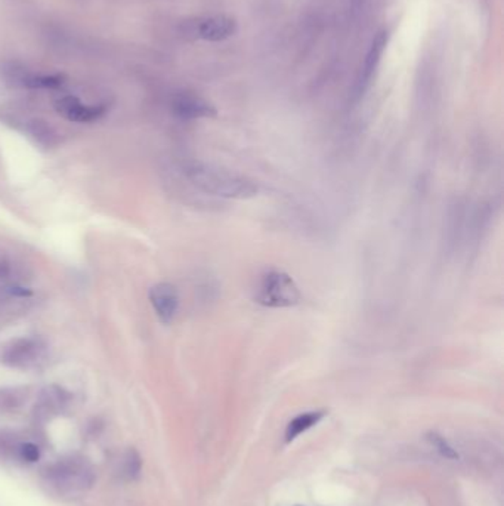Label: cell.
Segmentation results:
<instances>
[{"mask_svg": "<svg viewBox=\"0 0 504 506\" xmlns=\"http://www.w3.org/2000/svg\"><path fill=\"white\" fill-rule=\"evenodd\" d=\"M142 469V459L135 448H129L123 456V474L129 480H135Z\"/></svg>", "mask_w": 504, "mask_h": 506, "instance_id": "cell-14", "label": "cell"}, {"mask_svg": "<svg viewBox=\"0 0 504 506\" xmlns=\"http://www.w3.org/2000/svg\"><path fill=\"white\" fill-rule=\"evenodd\" d=\"M256 302L266 308H290L302 301V294L296 281L280 269H269L262 276Z\"/></svg>", "mask_w": 504, "mask_h": 506, "instance_id": "cell-3", "label": "cell"}, {"mask_svg": "<svg viewBox=\"0 0 504 506\" xmlns=\"http://www.w3.org/2000/svg\"><path fill=\"white\" fill-rule=\"evenodd\" d=\"M27 399V395L21 389H4L0 391V409L13 410L20 407Z\"/></svg>", "mask_w": 504, "mask_h": 506, "instance_id": "cell-15", "label": "cell"}, {"mask_svg": "<svg viewBox=\"0 0 504 506\" xmlns=\"http://www.w3.org/2000/svg\"><path fill=\"white\" fill-rule=\"evenodd\" d=\"M426 438L432 446H434L439 451V455L444 456L445 459H453V461L459 459L457 451L448 444V441L441 436V434H438L435 431H430Z\"/></svg>", "mask_w": 504, "mask_h": 506, "instance_id": "cell-16", "label": "cell"}, {"mask_svg": "<svg viewBox=\"0 0 504 506\" xmlns=\"http://www.w3.org/2000/svg\"><path fill=\"white\" fill-rule=\"evenodd\" d=\"M237 21L228 15L206 16L195 24V34L206 42H224L237 33Z\"/></svg>", "mask_w": 504, "mask_h": 506, "instance_id": "cell-8", "label": "cell"}, {"mask_svg": "<svg viewBox=\"0 0 504 506\" xmlns=\"http://www.w3.org/2000/svg\"><path fill=\"white\" fill-rule=\"evenodd\" d=\"M351 2H352V6H354V8H358L359 5H361V4L364 2V0H351Z\"/></svg>", "mask_w": 504, "mask_h": 506, "instance_id": "cell-18", "label": "cell"}, {"mask_svg": "<svg viewBox=\"0 0 504 506\" xmlns=\"http://www.w3.org/2000/svg\"><path fill=\"white\" fill-rule=\"evenodd\" d=\"M185 175L197 190L221 198L246 200L259 191L251 179L207 163H190L185 168Z\"/></svg>", "mask_w": 504, "mask_h": 506, "instance_id": "cell-1", "label": "cell"}, {"mask_svg": "<svg viewBox=\"0 0 504 506\" xmlns=\"http://www.w3.org/2000/svg\"><path fill=\"white\" fill-rule=\"evenodd\" d=\"M326 410H312L297 414L295 419H292L285 428V443H292L296 440L300 434L315 426L324 416H326Z\"/></svg>", "mask_w": 504, "mask_h": 506, "instance_id": "cell-11", "label": "cell"}, {"mask_svg": "<svg viewBox=\"0 0 504 506\" xmlns=\"http://www.w3.org/2000/svg\"><path fill=\"white\" fill-rule=\"evenodd\" d=\"M388 41H389V33L386 30H382L374 36V39L370 45V49L364 58L361 70H359V75H358V79L355 83V89H354L355 98H361L366 90L368 89L374 71H376L377 65L380 64V60L386 50Z\"/></svg>", "mask_w": 504, "mask_h": 506, "instance_id": "cell-4", "label": "cell"}, {"mask_svg": "<svg viewBox=\"0 0 504 506\" xmlns=\"http://www.w3.org/2000/svg\"><path fill=\"white\" fill-rule=\"evenodd\" d=\"M68 403V394L60 387H48L40 394V399L34 410V416L38 421L43 422L50 419L53 414L65 407Z\"/></svg>", "mask_w": 504, "mask_h": 506, "instance_id": "cell-9", "label": "cell"}, {"mask_svg": "<svg viewBox=\"0 0 504 506\" xmlns=\"http://www.w3.org/2000/svg\"><path fill=\"white\" fill-rule=\"evenodd\" d=\"M57 112L70 122L92 123L105 114V107L97 104H84L77 97L67 95L55 102Z\"/></svg>", "mask_w": 504, "mask_h": 506, "instance_id": "cell-7", "label": "cell"}, {"mask_svg": "<svg viewBox=\"0 0 504 506\" xmlns=\"http://www.w3.org/2000/svg\"><path fill=\"white\" fill-rule=\"evenodd\" d=\"M28 132L39 146L45 149H52L58 144V134L50 124L42 120H34L28 124Z\"/></svg>", "mask_w": 504, "mask_h": 506, "instance_id": "cell-12", "label": "cell"}, {"mask_svg": "<svg viewBox=\"0 0 504 506\" xmlns=\"http://www.w3.org/2000/svg\"><path fill=\"white\" fill-rule=\"evenodd\" d=\"M15 453L20 456L24 462H28V463L38 462L40 459V448H39V446H35L34 443H30V441L18 443Z\"/></svg>", "mask_w": 504, "mask_h": 506, "instance_id": "cell-17", "label": "cell"}, {"mask_svg": "<svg viewBox=\"0 0 504 506\" xmlns=\"http://www.w3.org/2000/svg\"><path fill=\"white\" fill-rule=\"evenodd\" d=\"M172 112L176 117L182 120L209 119L218 114L216 108L209 101L190 92H182L173 97Z\"/></svg>", "mask_w": 504, "mask_h": 506, "instance_id": "cell-5", "label": "cell"}, {"mask_svg": "<svg viewBox=\"0 0 504 506\" xmlns=\"http://www.w3.org/2000/svg\"><path fill=\"white\" fill-rule=\"evenodd\" d=\"M23 86L28 89H58L64 85L61 75H27L21 77Z\"/></svg>", "mask_w": 504, "mask_h": 506, "instance_id": "cell-13", "label": "cell"}, {"mask_svg": "<svg viewBox=\"0 0 504 506\" xmlns=\"http://www.w3.org/2000/svg\"><path fill=\"white\" fill-rule=\"evenodd\" d=\"M45 481L55 492L75 496L91 489L95 481V469L83 456H68L48 466Z\"/></svg>", "mask_w": 504, "mask_h": 506, "instance_id": "cell-2", "label": "cell"}, {"mask_svg": "<svg viewBox=\"0 0 504 506\" xmlns=\"http://www.w3.org/2000/svg\"><path fill=\"white\" fill-rule=\"evenodd\" d=\"M39 343L31 339L16 340L5 352V361L15 367H27L39 357Z\"/></svg>", "mask_w": 504, "mask_h": 506, "instance_id": "cell-10", "label": "cell"}, {"mask_svg": "<svg viewBox=\"0 0 504 506\" xmlns=\"http://www.w3.org/2000/svg\"><path fill=\"white\" fill-rule=\"evenodd\" d=\"M150 302L158 317L165 324H170L179 308V295L176 287L170 283H157L150 289Z\"/></svg>", "mask_w": 504, "mask_h": 506, "instance_id": "cell-6", "label": "cell"}]
</instances>
